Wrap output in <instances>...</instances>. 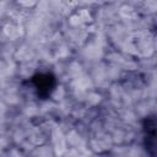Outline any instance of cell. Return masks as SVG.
Instances as JSON below:
<instances>
[{
  "instance_id": "6da1fadb",
  "label": "cell",
  "mask_w": 157,
  "mask_h": 157,
  "mask_svg": "<svg viewBox=\"0 0 157 157\" xmlns=\"http://www.w3.org/2000/svg\"><path fill=\"white\" fill-rule=\"evenodd\" d=\"M32 83L39 97L47 98L55 90V77L52 74H37L32 77Z\"/></svg>"
},
{
  "instance_id": "7a4b0ae2",
  "label": "cell",
  "mask_w": 157,
  "mask_h": 157,
  "mask_svg": "<svg viewBox=\"0 0 157 157\" xmlns=\"http://www.w3.org/2000/svg\"><path fill=\"white\" fill-rule=\"evenodd\" d=\"M156 124H155V118H147L145 120L144 125V134H145V146L146 150L148 151L150 156H155V137H156Z\"/></svg>"
}]
</instances>
